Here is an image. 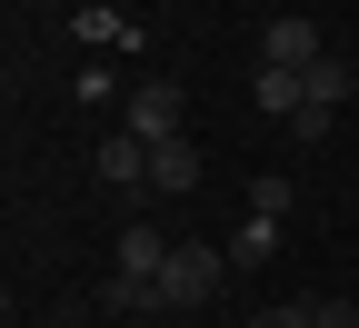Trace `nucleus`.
<instances>
[{"label": "nucleus", "instance_id": "obj_1", "mask_svg": "<svg viewBox=\"0 0 359 328\" xmlns=\"http://www.w3.org/2000/svg\"><path fill=\"white\" fill-rule=\"evenodd\" d=\"M219 278H230V249H219V239H180L170 269H160V308H200V299H219Z\"/></svg>", "mask_w": 359, "mask_h": 328}, {"label": "nucleus", "instance_id": "obj_2", "mask_svg": "<svg viewBox=\"0 0 359 328\" xmlns=\"http://www.w3.org/2000/svg\"><path fill=\"white\" fill-rule=\"evenodd\" d=\"M120 129H130V139H150V150H160V139H190V129H180V90H170V80L120 90Z\"/></svg>", "mask_w": 359, "mask_h": 328}, {"label": "nucleus", "instance_id": "obj_3", "mask_svg": "<svg viewBox=\"0 0 359 328\" xmlns=\"http://www.w3.org/2000/svg\"><path fill=\"white\" fill-rule=\"evenodd\" d=\"M100 190H150V139H130V129L100 139Z\"/></svg>", "mask_w": 359, "mask_h": 328}, {"label": "nucleus", "instance_id": "obj_4", "mask_svg": "<svg viewBox=\"0 0 359 328\" xmlns=\"http://www.w3.org/2000/svg\"><path fill=\"white\" fill-rule=\"evenodd\" d=\"M259 60H269V70H309V60H330V50H320L309 20H269V30H259Z\"/></svg>", "mask_w": 359, "mask_h": 328}, {"label": "nucleus", "instance_id": "obj_5", "mask_svg": "<svg viewBox=\"0 0 359 328\" xmlns=\"http://www.w3.org/2000/svg\"><path fill=\"white\" fill-rule=\"evenodd\" d=\"M150 190H170V199L200 190V150H190V139H160V150H150Z\"/></svg>", "mask_w": 359, "mask_h": 328}, {"label": "nucleus", "instance_id": "obj_6", "mask_svg": "<svg viewBox=\"0 0 359 328\" xmlns=\"http://www.w3.org/2000/svg\"><path fill=\"white\" fill-rule=\"evenodd\" d=\"M290 209H299V179L290 169H259L250 179V219H290Z\"/></svg>", "mask_w": 359, "mask_h": 328}, {"label": "nucleus", "instance_id": "obj_7", "mask_svg": "<svg viewBox=\"0 0 359 328\" xmlns=\"http://www.w3.org/2000/svg\"><path fill=\"white\" fill-rule=\"evenodd\" d=\"M219 249H230V269H259L269 249H280V219H240V229H230Z\"/></svg>", "mask_w": 359, "mask_h": 328}, {"label": "nucleus", "instance_id": "obj_8", "mask_svg": "<svg viewBox=\"0 0 359 328\" xmlns=\"http://www.w3.org/2000/svg\"><path fill=\"white\" fill-rule=\"evenodd\" d=\"M299 80H309V100H320V110H339L349 90H359V70H349V60H309Z\"/></svg>", "mask_w": 359, "mask_h": 328}, {"label": "nucleus", "instance_id": "obj_9", "mask_svg": "<svg viewBox=\"0 0 359 328\" xmlns=\"http://www.w3.org/2000/svg\"><path fill=\"white\" fill-rule=\"evenodd\" d=\"M330 129H339V110H320V100H309V110L290 120V150H320V139H330Z\"/></svg>", "mask_w": 359, "mask_h": 328}, {"label": "nucleus", "instance_id": "obj_10", "mask_svg": "<svg viewBox=\"0 0 359 328\" xmlns=\"http://www.w3.org/2000/svg\"><path fill=\"white\" fill-rule=\"evenodd\" d=\"M250 328H320V318H309V299H280V308H259Z\"/></svg>", "mask_w": 359, "mask_h": 328}, {"label": "nucleus", "instance_id": "obj_11", "mask_svg": "<svg viewBox=\"0 0 359 328\" xmlns=\"http://www.w3.org/2000/svg\"><path fill=\"white\" fill-rule=\"evenodd\" d=\"M309 318L320 328H359V299H309Z\"/></svg>", "mask_w": 359, "mask_h": 328}]
</instances>
